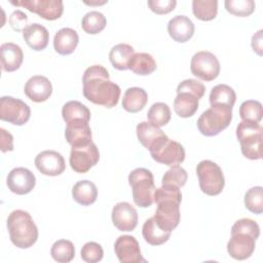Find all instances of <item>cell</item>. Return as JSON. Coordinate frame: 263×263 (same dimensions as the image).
<instances>
[{
    "mask_svg": "<svg viewBox=\"0 0 263 263\" xmlns=\"http://www.w3.org/2000/svg\"><path fill=\"white\" fill-rule=\"evenodd\" d=\"M246 208L257 215L263 212V188L261 186L252 187L245 194Z\"/></svg>",
    "mask_w": 263,
    "mask_h": 263,
    "instance_id": "cell-38",
    "label": "cell"
},
{
    "mask_svg": "<svg viewBox=\"0 0 263 263\" xmlns=\"http://www.w3.org/2000/svg\"><path fill=\"white\" fill-rule=\"evenodd\" d=\"M31 116L30 107L22 100L4 96L0 99V119L14 125L25 124Z\"/></svg>",
    "mask_w": 263,
    "mask_h": 263,
    "instance_id": "cell-8",
    "label": "cell"
},
{
    "mask_svg": "<svg viewBox=\"0 0 263 263\" xmlns=\"http://www.w3.org/2000/svg\"><path fill=\"white\" fill-rule=\"evenodd\" d=\"M37 170L46 176H59L64 173L66 163L63 155L54 150H44L35 157Z\"/></svg>",
    "mask_w": 263,
    "mask_h": 263,
    "instance_id": "cell-14",
    "label": "cell"
},
{
    "mask_svg": "<svg viewBox=\"0 0 263 263\" xmlns=\"http://www.w3.org/2000/svg\"><path fill=\"white\" fill-rule=\"evenodd\" d=\"M150 154L155 161L168 166L180 164L185 159L184 147L179 142L171 140L168 137L151 150Z\"/></svg>",
    "mask_w": 263,
    "mask_h": 263,
    "instance_id": "cell-12",
    "label": "cell"
},
{
    "mask_svg": "<svg viewBox=\"0 0 263 263\" xmlns=\"http://www.w3.org/2000/svg\"><path fill=\"white\" fill-rule=\"evenodd\" d=\"M156 62L153 57L147 52L135 53L128 64V69L135 74L147 76L156 70Z\"/></svg>",
    "mask_w": 263,
    "mask_h": 263,
    "instance_id": "cell-31",
    "label": "cell"
},
{
    "mask_svg": "<svg viewBox=\"0 0 263 263\" xmlns=\"http://www.w3.org/2000/svg\"><path fill=\"white\" fill-rule=\"evenodd\" d=\"M198 109V99L189 92H179L174 100L176 114L183 118L191 117Z\"/></svg>",
    "mask_w": 263,
    "mask_h": 263,
    "instance_id": "cell-28",
    "label": "cell"
},
{
    "mask_svg": "<svg viewBox=\"0 0 263 263\" xmlns=\"http://www.w3.org/2000/svg\"><path fill=\"white\" fill-rule=\"evenodd\" d=\"M6 184L11 192L24 195L34 189L36 185V178L30 170L22 166L15 167L9 172Z\"/></svg>",
    "mask_w": 263,
    "mask_h": 263,
    "instance_id": "cell-16",
    "label": "cell"
},
{
    "mask_svg": "<svg viewBox=\"0 0 263 263\" xmlns=\"http://www.w3.org/2000/svg\"><path fill=\"white\" fill-rule=\"evenodd\" d=\"M114 251L121 263H140L145 262L143 259L140 245L132 235H121L114 243Z\"/></svg>",
    "mask_w": 263,
    "mask_h": 263,
    "instance_id": "cell-15",
    "label": "cell"
},
{
    "mask_svg": "<svg viewBox=\"0 0 263 263\" xmlns=\"http://www.w3.org/2000/svg\"><path fill=\"white\" fill-rule=\"evenodd\" d=\"M7 229L11 242L20 249L31 248L38 238V228L31 215L23 210L11 212L7 218Z\"/></svg>",
    "mask_w": 263,
    "mask_h": 263,
    "instance_id": "cell-2",
    "label": "cell"
},
{
    "mask_svg": "<svg viewBox=\"0 0 263 263\" xmlns=\"http://www.w3.org/2000/svg\"><path fill=\"white\" fill-rule=\"evenodd\" d=\"M62 116L66 123L74 119H83L88 122L90 111L84 104L78 101H69L62 108Z\"/></svg>",
    "mask_w": 263,
    "mask_h": 263,
    "instance_id": "cell-32",
    "label": "cell"
},
{
    "mask_svg": "<svg viewBox=\"0 0 263 263\" xmlns=\"http://www.w3.org/2000/svg\"><path fill=\"white\" fill-rule=\"evenodd\" d=\"M196 174L201 191L210 196L218 195L225 185L221 167L212 160H201L196 166Z\"/></svg>",
    "mask_w": 263,
    "mask_h": 263,
    "instance_id": "cell-6",
    "label": "cell"
},
{
    "mask_svg": "<svg viewBox=\"0 0 263 263\" xmlns=\"http://www.w3.org/2000/svg\"><path fill=\"white\" fill-rule=\"evenodd\" d=\"M134 202L141 208H148L154 202L155 184L152 173L144 167H138L128 175Z\"/></svg>",
    "mask_w": 263,
    "mask_h": 263,
    "instance_id": "cell-3",
    "label": "cell"
},
{
    "mask_svg": "<svg viewBox=\"0 0 263 263\" xmlns=\"http://www.w3.org/2000/svg\"><path fill=\"white\" fill-rule=\"evenodd\" d=\"M25 95L33 102H45L52 92V85L48 78L35 75L28 79L24 87Z\"/></svg>",
    "mask_w": 263,
    "mask_h": 263,
    "instance_id": "cell-19",
    "label": "cell"
},
{
    "mask_svg": "<svg viewBox=\"0 0 263 263\" xmlns=\"http://www.w3.org/2000/svg\"><path fill=\"white\" fill-rule=\"evenodd\" d=\"M9 25L16 32H24L28 27V16L22 10H14L9 16Z\"/></svg>",
    "mask_w": 263,
    "mask_h": 263,
    "instance_id": "cell-45",
    "label": "cell"
},
{
    "mask_svg": "<svg viewBox=\"0 0 263 263\" xmlns=\"http://www.w3.org/2000/svg\"><path fill=\"white\" fill-rule=\"evenodd\" d=\"M192 12L200 21H212L218 12V1L216 0H193Z\"/></svg>",
    "mask_w": 263,
    "mask_h": 263,
    "instance_id": "cell-33",
    "label": "cell"
},
{
    "mask_svg": "<svg viewBox=\"0 0 263 263\" xmlns=\"http://www.w3.org/2000/svg\"><path fill=\"white\" fill-rule=\"evenodd\" d=\"M23 37L32 49L40 51L46 48L49 40V33L44 26L34 23L24 30Z\"/></svg>",
    "mask_w": 263,
    "mask_h": 263,
    "instance_id": "cell-24",
    "label": "cell"
},
{
    "mask_svg": "<svg viewBox=\"0 0 263 263\" xmlns=\"http://www.w3.org/2000/svg\"><path fill=\"white\" fill-rule=\"evenodd\" d=\"M135 54L134 47L126 43H119L113 46L109 52V60L112 66L120 71L127 70L132 57Z\"/></svg>",
    "mask_w": 263,
    "mask_h": 263,
    "instance_id": "cell-29",
    "label": "cell"
},
{
    "mask_svg": "<svg viewBox=\"0 0 263 263\" xmlns=\"http://www.w3.org/2000/svg\"><path fill=\"white\" fill-rule=\"evenodd\" d=\"M107 25V20L104 14L100 11L92 10L84 14L81 21V27L83 31L87 34H98L105 29Z\"/></svg>",
    "mask_w": 263,
    "mask_h": 263,
    "instance_id": "cell-35",
    "label": "cell"
},
{
    "mask_svg": "<svg viewBox=\"0 0 263 263\" xmlns=\"http://www.w3.org/2000/svg\"><path fill=\"white\" fill-rule=\"evenodd\" d=\"M232 120V108L211 106L197 119V128L203 136L214 137L225 129Z\"/></svg>",
    "mask_w": 263,
    "mask_h": 263,
    "instance_id": "cell-5",
    "label": "cell"
},
{
    "mask_svg": "<svg viewBox=\"0 0 263 263\" xmlns=\"http://www.w3.org/2000/svg\"><path fill=\"white\" fill-rule=\"evenodd\" d=\"M72 196L77 203L81 205H90L98 197L97 186L88 180L78 181L72 188Z\"/></svg>",
    "mask_w": 263,
    "mask_h": 263,
    "instance_id": "cell-26",
    "label": "cell"
},
{
    "mask_svg": "<svg viewBox=\"0 0 263 263\" xmlns=\"http://www.w3.org/2000/svg\"><path fill=\"white\" fill-rule=\"evenodd\" d=\"M80 254L83 261L87 263H97L103 259L104 251L100 243L88 241L82 247Z\"/></svg>",
    "mask_w": 263,
    "mask_h": 263,
    "instance_id": "cell-41",
    "label": "cell"
},
{
    "mask_svg": "<svg viewBox=\"0 0 263 263\" xmlns=\"http://www.w3.org/2000/svg\"><path fill=\"white\" fill-rule=\"evenodd\" d=\"M263 127L252 121L241 120L236 127V138L240 144V150L245 157L256 160L262 158Z\"/></svg>",
    "mask_w": 263,
    "mask_h": 263,
    "instance_id": "cell-4",
    "label": "cell"
},
{
    "mask_svg": "<svg viewBox=\"0 0 263 263\" xmlns=\"http://www.w3.org/2000/svg\"><path fill=\"white\" fill-rule=\"evenodd\" d=\"M236 101V93L232 87L227 84H218L210 92L211 106H220L233 108Z\"/></svg>",
    "mask_w": 263,
    "mask_h": 263,
    "instance_id": "cell-30",
    "label": "cell"
},
{
    "mask_svg": "<svg viewBox=\"0 0 263 263\" xmlns=\"http://www.w3.org/2000/svg\"><path fill=\"white\" fill-rule=\"evenodd\" d=\"M50 255L57 262L68 263L72 261L75 256L74 245L68 239H59L52 245Z\"/></svg>",
    "mask_w": 263,
    "mask_h": 263,
    "instance_id": "cell-34",
    "label": "cell"
},
{
    "mask_svg": "<svg viewBox=\"0 0 263 263\" xmlns=\"http://www.w3.org/2000/svg\"><path fill=\"white\" fill-rule=\"evenodd\" d=\"M99 159V149L93 142H90L84 146L72 147L69 162L74 172L85 174L98 163Z\"/></svg>",
    "mask_w": 263,
    "mask_h": 263,
    "instance_id": "cell-9",
    "label": "cell"
},
{
    "mask_svg": "<svg viewBox=\"0 0 263 263\" xmlns=\"http://www.w3.org/2000/svg\"><path fill=\"white\" fill-rule=\"evenodd\" d=\"M147 118L149 122L158 127L166 125L171 120V109L165 103H154L148 110Z\"/></svg>",
    "mask_w": 263,
    "mask_h": 263,
    "instance_id": "cell-36",
    "label": "cell"
},
{
    "mask_svg": "<svg viewBox=\"0 0 263 263\" xmlns=\"http://www.w3.org/2000/svg\"><path fill=\"white\" fill-rule=\"evenodd\" d=\"M234 231H243L252 234L256 238L260 235V227L257 222L249 218H242L237 220L231 227V232Z\"/></svg>",
    "mask_w": 263,
    "mask_h": 263,
    "instance_id": "cell-43",
    "label": "cell"
},
{
    "mask_svg": "<svg viewBox=\"0 0 263 263\" xmlns=\"http://www.w3.org/2000/svg\"><path fill=\"white\" fill-rule=\"evenodd\" d=\"M83 96L89 102L106 108L115 107L120 98V87L109 79L108 70L102 65L88 67L82 77Z\"/></svg>",
    "mask_w": 263,
    "mask_h": 263,
    "instance_id": "cell-1",
    "label": "cell"
},
{
    "mask_svg": "<svg viewBox=\"0 0 263 263\" xmlns=\"http://www.w3.org/2000/svg\"><path fill=\"white\" fill-rule=\"evenodd\" d=\"M0 60L3 71L13 72L21 67L24 61V53L17 44L5 42L0 46Z\"/></svg>",
    "mask_w": 263,
    "mask_h": 263,
    "instance_id": "cell-22",
    "label": "cell"
},
{
    "mask_svg": "<svg viewBox=\"0 0 263 263\" xmlns=\"http://www.w3.org/2000/svg\"><path fill=\"white\" fill-rule=\"evenodd\" d=\"M10 3L15 6L25 7L47 21L58 20L64 11L62 0H11Z\"/></svg>",
    "mask_w": 263,
    "mask_h": 263,
    "instance_id": "cell-11",
    "label": "cell"
},
{
    "mask_svg": "<svg viewBox=\"0 0 263 263\" xmlns=\"http://www.w3.org/2000/svg\"><path fill=\"white\" fill-rule=\"evenodd\" d=\"M148 102V95L144 88L129 87L125 90L122 99V107L125 111L137 113L141 111Z\"/></svg>",
    "mask_w": 263,
    "mask_h": 263,
    "instance_id": "cell-25",
    "label": "cell"
},
{
    "mask_svg": "<svg viewBox=\"0 0 263 263\" xmlns=\"http://www.w3.org/2000/svg\"><path fill=\"white\" fill-rule=\"evenodd\" d=\"M156 212L153 216L157 225L165 231L172 232L180 222V201L170 198L160 199L155 202Z\"/></svg>",
    "mask_w": 263,
    "mask_h": 263,
    "instance_id": "cell-10",
    "label": "cell"
},
{
    "mask_svg": "<svg viewBox=\"0 0 263 263\" xmlns=\"http://www.w3.org/2000/svg\"><path fill=\"white\" fill-rule=\"evenodd\" d=\"M239 116L243 121L259 123L263 116L262 104L255 100L245 101L239 107Z\"/></svg>",
    "mask_w": 263,
    "mask_h": 263,
    "instance_id": "cell-37",
    "label": "cell"
},
{
    "mask_svg": "<svg viewBox=\"0 0 263 263\" xmlns=\"http://www.w3.org/2000/svg\"><path fill=\"white\" fill-rule=\"evenodd\" d=\"M189 92L194 95L198 100L201 99L205 92V87L203 83L195 79H185L179 83L177 87V93L179 92Z\"/></svg>",
    "mask_w": 263,
    "mask_h": 263,
    "instance_id": "cell-42",
    "label": "cell"
},
{
    "mask_svg": "<svg viewBox=\"0 0 263 263\" xmlns=\"http://www.w3.org/2000/svg\"><path fill=\"white\" fill-rule=\"evenodd\" d=\"M79 42V36L74 29L62 28L59 30L53 38L54 50L62 54H71L77 47Z\"/></svg>",
    "mask_w": 263,
    "mask_h": 263,
    "instance_id": "cell-23",
    "label": "cell"
},
{
    "mask_svg": "<svg viewBox=\"0 0 263 263\" xmlns=\"http://www.w3.org/2000/svg\"><path fill=\"white\" fill-rule=\"evenodd\" d=\"M112 222L119 231H133L138 225L137 210L128 202L116 203L112 210Z\"/></svg>",
    "mask_w": 263,
    "mask_h": 263,
    "instance_id": "cell-17",
    "label": "cell"
},
{
    "mask_svg": "<svg viewBox=\"0 0 263 263\" xmlns=\"http://www.w3.org/2000/svg\"><path fill=\"white\" fill-rule=\"evenodd\" d=\"M220 69L219 60L210 51H198L194 53L191 59V73L203 81H212L216 79L220 74Z\"/></svg>",
    "mask_w": 263,
    "mask_h": 263,
    "instance_id": "cell-7",
    "label": "cell"
},
{
    "mask_svg": "<svg viewBox=\"0 0 263 263\" xmlns=\"http://www.w3.org/2000/svg\"><path fill=\"white\" fill-rule=\"evenodd\" d=\"M256 239L255 236L248 232H231V238L227 243V252L235 260H246L253 255Z\"/></svg>",
    "mask_w": 263,
    "mask_h": 263,
    "instance_id": "cell-13",
    "label": "cell"
},
{
    "mask_svg": "<svg viewBox=\"0 0 263 263\" xmlns=\"http://www.w3.org/2000/svg\"><path fill=\"white\" fill-rule=\"evenodd\" d=\"M167 32L175 41L184 43L193 36L194 24L188 16L179 14L170 20Z\"/></svg>",
    "mask_w": 263,
    "mask_h": 263,
    "instance_id": "cell-21",
    "label": "cell"
},
{
    "mask_svg": "<svg viewBox=\"0 0 263 263\" xmlns=\"http://www.w3.org/2000/svg\"><path fill=\"white\" fill-rule=\"evenodd\" d=\"M187 172L180 166L179 164L171 166L170 170H167L161 180L162 185H174L177 187H183L187 182Z\"/></svg>",
    "mask_w": 263,
    "mask_h": 263,
    "instance_id": "cell-40",
    "label": "cell"
},
{
    "mask_svg": "<svg viewBox=\"0 0 263 263\" xmlns=\"http://www.w3.org/2000/svg\"><path fill=\"white\" fill-rule=\"evenodd\" d=\"M252 47L259 55H262V30H259L252 37Z\"/></svg>",
    "mask_w": 263,
    "mask_h": 263,
    "instance_id": "cell-47",
    "label": "cell"
},
{
    "mask_svg": "<svg viewBox=\"0 0 263 263\" xmlns=\"http://www.w3.org/2000/svg\"><path fill=\"white\" fill-rule=\"evenodd\" d=\"M139 142L149 151L157 147L167 136L156 125L148 121H142L136 128Z\"/></svg>",
    "mask_w": 263,
    "mask_h": 263,
    "instance_id": "cell-20",
    "label": "cell"
},
{
    "mask_svg": "<svg viewBox=\"0 0 263 263\" xmlns=\"http://www.w3.org/2000/svg\"><path fill=\"white\" fill-rule=\"evenodd\" d=\"M142 234L145 241L151 246L163 245L171 237V232L160 228L153 217L145 221L142 228Z\"/></svg>",
    "mask_w": 263,
    "mask_h": 263,
    "instance_id": "cell-27",
    "label": "cell"
},
{
    "mask_svg": "<svg viewBox=\"0 0 263 263\" xmlns=\"http://www.w3.org/2000/svg\"><path fill=\"white\" fill-rule=\"evenodd\" d=\"M149 8L156 14H165L173 11L177 5L176 0H148Z\"/></svg>",
    "mask_w": 263,
    "mask_h": 263,
    "instance_id": "cell-44",
    "label": "cell"
},
{
    "mask_svg": "<svg viewBox=\"0 0 263 263\" xmlns=\"http://www.w3.org/2000/svg\"><path fill=\"white\" fill-rule=\"evenodd\" d=\"M65 137L67 142L72 147L84 146L92 142V135L89 124L83 119H74L67 122Z\"/></svg>",
    "mask_w": 263,
    "mask_h": 263,
    "instance_id": "cell-18",
    "label": "cell"
},
{
    "mask_svg": "<svg viewBox=\"0 0 263 263\" xmlns=\"http://www.w3.org/2000/svg\"><path fill=\"white\" fill-rule=\"evenodd\" d=\"M226 10L236 16H249L255 10V2L253 0H226Z\"/></svg>",
    "mask_w": 263,
    "mask_h": 263,
    "instance_id": "cell-39",
    "label": "cell"
},
{
    "mask_svg": "<svg viewBox=\"0 0 263 263\" xmlns=\"http://www.w3.org/2000/svg\"><path fill=\"white\" fill-rule=\"evenodd\" d=\"M1 140H0V148L2 152L12 151L13 150V137L10 133L5 130L4 128H0Z\"/></svg>",
    "mask_w": 263,
    "mask_h": 263,
    "instance_id": "cell-46",
    "label": "cell"
}]
</instances>
